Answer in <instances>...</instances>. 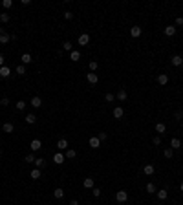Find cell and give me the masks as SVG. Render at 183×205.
<instances>
[{"mask_svg": "<svg viewBox=\"0 0 183 205\" xmlns=\"http://www.w3.org/2000/svg\"><path fill=\"white\" fill-rule=\"evenodd\" d=\"M88 143H90V147H92V148H99V147H101V141H99V137H97V136H92Z\"/></svg>", "mask_w": 183, "mask_h": 205, "instance_id": "cell-10", "label": "cell"}, {"mask_svg": "<svg viewBox=\"0 0 183 205\" xmlns=\"http://www.w3.org/2000/svg\"><path fill=\"white\" fill-rule=\"evenodd\" d=\"M13 130H15L13 123H4V124H2V132H6V134H11Z\"/></svg>", "mask_w": 183, "mask_h": 205, "instance_id": "cell-18", "label": "cell"}, {"mask_svg": "<svg viewBox=\"0 0 183 205\" xmlns=\"http://www.w3.org/2000/svg\"><path fill=\"white\" fill-rule=\"evenodd\" d=\"M88 68H90V72H92V73H95V72H97V68H99V64H97L95 61H90V64H88Z\"/></svg>", "mask_w": 183, "mask_h": 205, "instance_id": "cell-29", "label": "cell"}, {"mask_svg": "<svg viewBox=\"0 0 183 205\" xmlns=\"http://www.w3.org/2000/svg\"><path fill=\"white\" fill-rule=\"evenodd\" d=\"M176 26H183V17H178L176 18Z\"/></svg>", "mask_w": 183, "mask_h": 205, "instance_id": "cell-46", "label": "cell"}, {"mask_svg": "<svg viewBox=\"0 0 183 205\" xmlns=\"http://www.w3.org/2000/svg\"><path fill=\"white\" fill-rule=\"evenodd\" d=\"M86 81L90 83V84H97L99 83V77H97V73H86Z\"/></svg>", "mask_w": 183, "mask_h": 205, "instance_id": "cell-5", "label": "cell"}, {"mask_svg": "<svg viewBox=\"0 0 183 205\" xmlns=\"http://www.w3.org/2000/svg\"><path fill=\"white\" fill-rule=\"evenodd\" d=\"M170 64H172V66H181V64H183L181 55H172V57H170Z\"/></svg>", "mask_w": 183, "mask_h": 205, "instance_id": "cell-2", "label": "cell"}, {"mask_svg": "<svg viewBox=\"0 0 183 205\" xmlns=\"http://www.w3.org/2000/svg\"><path fill=\"white\" fill-rule=\"evenodd\" d=\"M29 104H31L33 108H41V106H42V99L38 97V95H35V97H31V101H29Z\"/></svg>", "mask_w": 183, "mask_h": 205, "instance_id": "cell-3", "label": "cell"}, {"mask_svg": "<svg viewBox=\"0 0 183 205\" xmlns=\"http://www.w3.org/2000/svg\"><path fill=\"white\" fill-rule=\"evenodd\" d=\"M143 172L147 174V176H152V174L156 172V168H154V165H145L143 167Z\"/></svg>", "mask_w": 183, "mask_h": 205, "instance_id": "cell-16", "label": "cell"}, {"mask_svg": "<svg viewBox=\"0 0 183 205\" xmlns=\"http://www.w3.org/2000/svg\"><path fill=\"white\" fill-rule=\"evenodd\" d=\"M70 59H72L73 62H79V61H81V53H79V51H72L70 53Z\"/></svg>", "mask_w": 183, "mask_h": 205, "instance_id": "cell-27", "label": "cell"}, {"mask_svg": "<svg viewBox=\"0 0 183 205\" xmlns=\"http://www.w3.org/2000/svg\"><path fill=\"white\" fill-rule=\"evenodd\" d=\"M92 192H93V196H95V198L101 196V189H97V187H93V189H92Z\"/></svg>", "mask_w": 183, "mask_h": 205, "instance_id": "cell-40", "label": "cell"}, {"mask_svg": "<svg viewBox=\"0 0 183 205\" xmlns=\"http://www.w3.org/2000/svg\"><path fill=\"white\" fill-rule=\"evenodd\" d=\"M99 141H105V139H106V132H99Z\"/></svg>", "mask_w": 183, "mask_h": 205, "instance_id": "cell-44", "label": "cell"}, {"mask_svg": "<svg viewBox=\"0 0 183 205\" xmlns=\"http://www.w3.org/2000/svg\"><path fill=\"white\" fill-rule=\"evenodd\" d=\"M180 191H181V192H183V183H181V185H180Z\"/></svg>", "mask_w": 183, "mask_h": 205, "instance_id": "cell-49", "label": "cell"}, {"mask_svg": "<svg viewBox=\"0 0 183 205\" xmlns=\"http://www.w3.org/2000/svg\"><path fill=\"white\" fill-rule=\"evenodd\" d=\"M123 116H125V110H123L121 106H115V108H113V117H115V119H121Z\"/></svg>", "mask_w": 183, "mask_h": 205, "instance_id": "cell-12", "label": "cell"}, {"mask_svg": "<svg viewBox=\"0 0 183 205\" xmlns=\"http://www.w3.org/2000/svg\"><path fill=\"white\" fill-rule=\"evenodd\" d=\"M17 73H18V75H26V66H24V64H18V66H17Z\"/></svg>", "mask_w": 183, "mask_h": 205, "instance_id": "cell-32", "label": "cell"}, {"mask_svg": "<svg viewBox=\"0 0 183 205\" xmlns=\"http://www.w3.org/2000/svg\"><path fill=\"white\" fill-rule=\"evenodd\" d=\"M119 101L123 103V101H126V97H128V93H126V90L125 88H119V92H117V95H115Z\"/></svg>", "mask_w": 183, "mask_h": 205, "instance_id": "cell-11", "label": "cell"}, {"mask_svg": "<svg viewBox=\"0 0 183 205\" xmlns=\"http://www.w3.org/2000/svg\"><path fill=\"white\" fill-rule=\"evenodd\" d=\"M88 42H90V35L82 33L81 37H79V44H81V46H88Z\"/></svg>", "mask_w": 183, "mask_h": 205, "instance_id": "cell-8", "label": "cell"}, {"mask_svg": "<svg viewBox=\"0 0 183 205\" xmlns=\"http://www.w3.org/2000/svg\"><path fill=\"white\" fill-rule=\"evenodd\" d=\"M11 75V70H9V66H2L0 68V77L2 79H6V77H9Z\"/></svg>", "mask_w": 183, "mask_h": 205, "instance_id": "cell-13", "label": "cell"}, {"mask_svg": "<svg viewBox=\"0 0 183 205\" xmlns=\"http://www.w3.org/2000/svg\"><path fill=\"white\" fill-rule=\"evenodd\" d=\"M172 154H174V150H172V148H165V152H163V156H165L167 159H170V158H172Z\"/></svg>", "mask_w": 183, "mask_h": 205, "instance_id": "cell-34", "label": "cell"}, {"mask_svg": "<svg viewBox=\"0 0 183 205\" xmlns=\"http://www.w3.org/2000/svg\"><path fill=\"white\" fill-rule=\"evenodd\" d=\"M152 143H154V145H161V136H154V137H152Z\"/></svg>", "mask_w": 183, "mask_h": 205, "instance_id": "cell-39", "label": "cell"}, {"mask_svg": "<svg viewBox=\"0 0 183 205\" xmlns=\"http://www.w3.org/2000/svg\"><path fill=\"white\" fill-rule=\"evenodd\" d=\"M0 22L2 24H6V22H9V15L4 11V13H0Z\"/></svg>", "mask_w": 183, "mask_h": 205, "instance_id": "cell-33", "label": "cell"}, {"mask_svg": "<svg viewBox=\"0 0 183 205\" xmlns=\"http://www.w3.org/2000/svg\"><path fill=\"white\" fill-rule=\"evenodd\" d=\"M174 117H176V121H180V119H183V112L180 110V112H176L174 114Z\"/></svg>", "mask_w": 183, "mask_h": 205, "instance_id": "cell-43", "label": "cell"}, {"mask_svg": "<svg viewBox=\"0 0 183 205\" xmlns=\"http://www.w3.org/2000/svg\"><path fill=\"white\" fill-rule=\"evenodd\" d=\"M41 147H42V143H41V139H33L31 145H29V148H31L33 152H37V150H41Z\"/></svg>", "mask_w": 183, "mask_h": 205, "instance_id": "cell-7", "label": "cell"}, {"mask_svg": "<svg viewBox=\"0 0 183 205\" xmlns=\"http://www.w3.org/2000/svg\"><path fill=\"white\" fill-rule=\"evenodd\" d=\"M0 156H2V150H0Z\"/></svg>", "mask_w": 183, "mask_h": 205, "instance_id": "cell-50", "label": "cell"}, {"mask_svg": "<svg viewBox=\"0 0 183 205\" xmlns=\"http://www.w3.org/2000/svg\"><path fill=\"white\" fill-rule=\"evenodd\" d=\"M70 205H79V202H77V200H72V202H70Z\"/></svg>", "mask_w": 183, "mask_h": 205, "instance_id": "cell-48", "label": "cell"}, {"mask_svg": "<svg viewBox=\"0 0 183 205\" xmlns=\"http://www.w3.org/2000/svg\"><path fill=\"white\" fill-rule=\"evenodd\" d=\"M165 130H167L165 123H157V124H156V132H157V136H163V134H165Z\"/></svg>", "mask_w": 183, "mask_h": 205, "instance_id": "cell-19", "label": "cell"}, {"mask_svg": "<svg viewBox=\"0 0 183 205\" xmlns=\"http://www.w3.org/2000/svg\"><path fill=\"white\" fill-rule=\"evenodd\" d=\"M53 161H55L57 165H62L64 161H66V156H64V154H62V152H57V154H55V156H53Z\"/></svg>", "mask_w": 183, "mask_h": 205, "instance_id": "cell-4", "label": "cell"}, {"mask_svg": "<svg viewBox=\"0 0 183 205\" xmlns=\"http://www.w3.org/2000/svg\"><path fill=\"white\" fill-rule=\"evenodd\" d=\"M11 6H13L11 0H2V7H4V9H9Z\"/></svg>", "mask_w": 183, "mask_h": 205, "instance_id": "cell-36", "label": "cell"}, {"mask_svg": "<svg viewBox=\"0 0 183 205\" xmlns=\"http://www.w3.org/2000/svg\"><path fill=\"white\" fill-rule=\"evenodd\" d=\"M26 104H28V103H24V101H18V103H15V106H17V110L20 112V110H24V108H26Z\"/></svg>", "mask_w": 183, "mask_h": 205, "instance_id": "cell-35", "label": "cell"}, {"mask_svg": "<svg viewBox=\"0 0 183 205\" xmlns=\"http://www.w3.org/2000/svg\"><path fill=\"white\" fill-rule=\"evenodd\" d=\"M62 49H66V51H72V42H64V44H62Z\"/></svg>", "mask_w": 183, "mask_h": 205, "instance_id": "cell-41", "label": "cell"}, {"mask_svg": "<svg viewBox=\"0 0 183 205\" xmlns=\"http://www.w3.org/2000/svg\"><path fill=\"white\" fill-rule=\"evenodd\" d=\"M35 156H33V154H28V156H26V163H33V165H35Z\"/></svg>", "mask_w": 183, "mask_h": 205, "instance_id": "cell-37", "label": "cell"}, {"mask_svg": "<svg viewBox=\"0 0 183 205\" xmlns=\"http://www.w3.org/2000/svg\"><path fill=\"white\" fill-rule=\"evenodd\" d=\"M115 200H117L119 203H126V202H128V192H126V191H117V192H115Z\"/></svg>", "mask_w": 183, "mask_h": 205, "instance_id": "cell-1", "label": "cell"}, {"mask_svg": "<svg viewBox=\"0 0 183 205\" xmlns=\"http://www.w3.org/2000/svg\"><path fill=\"white\" fill-rule=\"evenodd\" d=\"M0 104H2V106H7V104H9V99H7V97H4L2 101H0Z\"/></svg>", "mask_w": 183, "mask_h": 205, "instance_id": "cell-45", "label": "cell"}, {"mask_svg": "<svg viewBox=\"0 0 183 205\" xmlns=\"http://www.w3.org/2000/svg\"><path fill=\"white\" fill-rule=\"evenodd\" d=\"M181 128H183V123H181Z\"/></svg>", "mask_w": 183, "mask_h": 205, "instance_id": "cell-52", "label": "cell"}, {"mask_svg": "<svg viewBox=\"0 0 183 205\" xmlns=\"http://www.w3.org/2000/svg\"><path fill=\"white\" fill-rule=\"evenodd\" d=\"M53 196H55L57 200H62V198H64V191L59 187V189H55V191H53Z\"/></svg>", "mask_w": 183, "mask_h": 205, "instance_id": "cell-25", "label": "cell"}, {"mask_svg": "<svg viewBox=\"0 0 183 205\" xmlns=\"http://www.w3.org/2000/svg\"><path fill=\"white\" fill-rule=\"evenodd\" d=\"M35 121H37V116H35V114H26V123H28V124H33Z\"/></svg>", "mask_w": 183, "mask_h": 205, "instance_id": "cell-24", "label": "cell"}, {"mask_svg": "<svg viewBox=\"0 0 183 205\" xmlns=\"http://www.w3.org/2000/svg\"><path fill=\"white\" fill-rule=\"evenodd\" d=\"M9 41H11V37H9L4 29H0V44H7Z\"/></svg>", "mask_w": 183, "mask_h": 205, "instance_id": "cell-9", "label": "cell"}, {"mask_svg": "<svg viewBox=\"0 0 183 205\" xmlns=\"http://www.w3.org/2000/svg\"><path fill=\"white\" fill-rule=\"evenodd\" d=\"M176 31H178L176 26H167V28H165V35H167V37H174Z\"/></svg>", "mask_w": 183, "mask_h": 205, "instance_id": "cell-17", "label": "cell"}, {"mask_svg": "<svg viewBox=\"0 0 183 205\" xmlns=\"http://www.w3.org/2000/svg\"><path fill=\"white\" fill-rule=\"evenodd\" d=\"M64 18H66V20H72V18H73V13H72V11H66V13H64Z\"/></svg>", "mask_w": 183, "mask_h": 205, "instance_id": "cell-42", "label": "cell"}, {"mask_svg": "<svg viewBox=\"0 0 183 205\" xmlns=\"http://www.w3.org/2000/svg\"><path fill=\"white\" fill-rule=\"evenodd\" d=\"M105 99H106V103H112L113 99H115V95H113V93H106V95H105Z\"/></svg>", "mask_w": 183, "mask_h": 205, "instance_id": "cell-38", "label": "cell"}, {"mask_svg": "<svg viewBox=\"0 0 183 205\" xmlns=\"http://www.w3.org/2000/svg\"><path fill=\"white\" fill-rule=\"evenodd\" d=\"M167 196H169V191L167 189H161V191H157V200H167Z\"/></svg>", "mask_w": 183, "mask_h": 205, "instance_id": "cell-22", "label": "cell"}, {"mask_svg": "<svg viewBox=\"0 0 183 205\" xmlns=\"http://www.w3.org/2000/svg\"><path fill=\"white\" fill-rule=\"evenodd\" d=\"M145 189H147V192H148V194H154V192H156V185H154V183H147V187H145Z\"/></svg>", "mask_w": 183, "mask_h": 205, "instance_id": "cell-31", "label": "cell"}, {"mask_svg": "<svg viewBox=\"0 0 183 205\" xmlns=\"http://www.w3.org/2000/svg\"><path fill=\"white\" fill-rule=\"evenodd\" d=\"M157 83H159L161 86H165V84L169 83V75H167V73H159V75H157Z\"/></svg>", "mask_w": 183, "mask_h": 205, "instance_id": "cell-14", "label": "cell"}, {"mask_svg": "<svg viewBox=\"0 0 183 205\" xmlns=\"http://www.w3.org/2000/svg\"><path fill=\"white\" fill-rule=\"evenodd\" d=\"M20 61H22V64H24V66H26V64H31V62H33V57H31L29 53H24L22 57H20Z\"/></svg>", "mask_w": 183, "mask_h": 205, "instance_id": "cell-15", "label": "cell"}, {"mask_svg": "<svg viewBox=\"0 0 183 205\" xmlns=\"http://www.w3.org/2000/svg\"><path fill=\"white\" fill-rule=\"evenodd\" d=\"M57 148H59V150H68V139H59V141H57Z\"/></svg>", "mask_w": 183, "mask_h": 205, "instance_id": "cell-6", "label": "cell"}, {"mask_svg": "<svg viewBox=\"0 0 183 205\" xmlns=\"http://www.w3.org/2000/svg\"><path fill=\"white\" fill-rule=\"evenodd\" d=\"M35 167L37 168H44V167H46V159H44V158H37L35 159Z\"/></svg>", "mask_w": 183, "mask_h": 205, "instance_id": "cell-23", "label": "cell"}, {"mask_svg": "<svg viewBox=\"0 0 183 205\" xmlns=\"http://www.w3.org/2000/svg\"><path fill=\"white\" fill-rule=\"evenodd\" d=\"M2 66H6V64H4V55H0V68Z\"/></svg>", "mask_w": 183, "mask_h": 205, "instance_id": "cell-47", "label": "cell"}, {"mask_svg": "<svg viewBox=\"0 0 183 205\" xmlns=\"http://www.w3.org/2000/svg\"><path fill=\"white\" fill-rule=\"evenodd\" d=\"M0 13H2V11H0Z\"/></svg>", "mask_w": 183, "mask_h": 205, "instance_id": "cell-53", "label": "cell"}, {"mask_svg": "<svg viewBox=\"0 0 183 205\" xmlns=\"http://www.w3.org/2000/svg\"><path fill=\"white\" fill-rule=\"evenodd\" d=\"M82 185H84L86 189H93V179L92 178H86L84 181H82Z\"/></svg>", "mask_w": 183, "mask_h": 205, "instance_id": "cell-30", "label": "cell"}, {"mask_svg": "<svg viewBox=\"0 0 183 205\" xmlns=\"http://www.w3.org/2000/svg\"><path fill=\"white\" fill-rule=\"evenodd\" d=\"M180 147H181V141H180L178 137H172V139H170V148L174 150V148H180Z\"/></svg>", "mask_w": 183, "mask_h": 205, "instance_id": "cell-21", "label": "cell"}, {"mask_svg": "<svg viewBox=\"0 0 183 205\" xmlns=\"http://www.w3.org/2000/svg\"><path fill=\"white\" fill-rule=\"evenodd\" d=\"M64 156H66L68 159H73V158L77 156V152L73 150V148H68V150H66V154H64Z\"/></svg>", "mask_w": 183, "mask_h": 205, "instance_id": "cell-28", "label": "cell"}, {"mask_svg": "<svg viewBox=\"0 0 183 205\" xmlns=\"http://www.w3.org/2000/svg\"><path fill=\"white\" fill-rule=\"evenodd\" d=\"M181 70H183V64H181Z\"/></svg>", "mask_w": 183, "mask_h": 205, "instance_id": "cell-51", "label": "cell"}, {"mask_svg": "<svg viewBox=\"0 0 183 205\" xmlns=\"http://www.w3.org/2000/svg\"><path fill=\"white\" fill-rule=\"evenodd\" d=\"M130 35H132L134 39H137V37L141 35V28H139V26H134V28H130Z\"/></svg>", "mask_w": 183, "mask_h": 205, "instance_id": "cell-20", "label": "cell"}, {"mask_svg": "<svg viewBox=\"0 0 183 205\" xmlns=\"http://www.w3.org/2000/svg\"><path fill=\"white\" fill-rule=\"evenodd\" d=\"M29 176H31L33 179H38V178H41V176H42V172H41V168H33V170H31V174H29Z\"/></svg>", "mask_w": 183, "mask_h": 205, "instance_id": "cell-26", "label": "cell"}]
</instances>
